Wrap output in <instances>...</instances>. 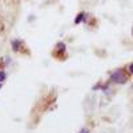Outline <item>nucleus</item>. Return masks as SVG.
I'll return each mask as SVG.
<instances>
[{
    "label": "nucleus",
    "instance_id": "4",
    "mask_svg": "<svg viewBox=\"0 0 133 133\" xmlns=\"http://www.w3.org/2000/svg\"><path fill=\"white\" fill-rule=\"evenodd\" d=\"M5 77H7L5 72H4V71H0V83H3V81L5 80Z\"/></svg>",
    "mask_w": 133,
    "mask_h": 133
},
{
    "label": "nucleus",
    "instance_id": "1",
    "mask_svg": "<svg viewBox=\"0 0 133 133\" xmlns=\"http://www.w3.org/2000/svg\"><path fill=\"white\" fill-rule=\"evenodd\" d=\"M110 80H112L113 83H116V84H125L128 77H127L124 69H117L110 75Z\"/></svg>",
    "mask_w": 133,
    "mask_h": 133
},
{
    "label": "nucleus",
    "instance_id": "6",
    "mask_svg": "<svg viewBox=\"0 0 133 133\" xmlns=\"http://www.w3.org/2000/svg\"><path fill=\"white\" fill-rule=\"evenodd\" d=\"M129 71H130V73L133 75V64H130V65H129Z\"/></svg>",
    "mask_w": 133,
    "mask_h": 133
},
{
    "label": "nucleus",
    "instance_id": "7",
    "mask_svg": "<svg viewBox=\"0 0 133 133\" xmlns=\"http://www.w3.org/2000/svg\"><path fill=\"white\" fill-rule=\"evenodd\" d=\"M0 88H2V83H0Z\"/></svg>",
    "mask_w": 133,
    "mask_h": 133
},
{
    "label": "nucleus",
    "instance_id": "5",
    "mask_svg": "<svg viewBox=\"0 0 133 133\" xmlns=\"http://www.w3.org/2000/svg\"><path fill=\"white\" fill-rule=\"evenodd\" d=\"M79 133H91V132H89V129H87V128H83V129H81V130H80Z\"/></svg>",
    "mask_w": 133,
    "mask_h": 133
},
{
    "label": "nucleus",
    "instance_id": "3",
    "mask_svg": "<svg viewBox=\"0 0 133 133\" xmlns=\"http://www.w3.org/2000/svg\"><path fill=\"white\" fill-rule=\"evenodd\" d=\"M85 17V15L84 14H79V15H77V17L75 19V24H79V23H81V20Z\"/></svg>",
    "mask_w": 133,
    "mask_h": 133
},
{
    "label": "nucleus",
    "instance_id": "2",
    "mask_svg": "<svg viewBox=\"0 0 133 133\" xmlns=\"http://www.w3.org/2000/svg\"><path fill=\"white\" fill-rule=\"evenodd\" d=\"M20 45H21V43H20L19 40H14V41H12V48H14V51H19Z\"/></svg>",
    "mask_w": 133,
    "mask_h": 133
}]
</instances>
